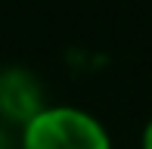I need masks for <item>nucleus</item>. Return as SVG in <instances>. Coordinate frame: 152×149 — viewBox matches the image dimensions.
Here are the masks:
<instances>
[{
    "label": "nucleus",
    "mask_w": 152,
    "mask_h": 149,
    "mask_svg": "<svg viewBox=\"0 0 152 149\" xmlns=\"http://www.w3.org/2000/svg\"><path fill=\"white\" fill-rule=\"evenodd\" d=\"M22 149H112V137L78 106H44L22 127Z\"/></svg>",
    "instance_id": "f257e3e1"
},
{
    "label": "nucleus",
    "mask_w": 152,
    "mask_h": 149,
    "mask_svg": "<svg viewBox=\"0 0 152 149\" xmlns=\"http://www.w3.org/2000/svg\"><path fill=\"white\" fill-rule=\"evenodd\" d=\"M44 106V87L28 69L0 72V118L3 121L25 127Z\"/></svg>",
    "instance_id": "f03ea898"
},
{
    "label": "nucleus",
    "mask_w": 152,
    "mask_h": 149,
    "mask_svg": "<svg viewBox=\"0 0 152 149\" xmlns=\"http://www.w3.org/2000/svg\"><path fill=\"white\" fill-rule=\"evenodd\" d=\"M140 149H152V118L143 124V134H140Z\"/></svg>",
    "instance_id": "7ed1b4c3"
}]
</instances>
